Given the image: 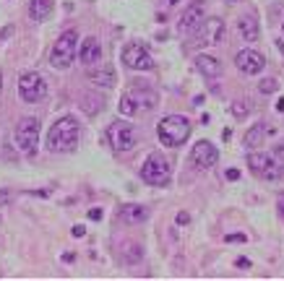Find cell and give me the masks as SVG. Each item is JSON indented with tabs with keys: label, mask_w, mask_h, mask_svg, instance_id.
I'll return each instance as SVG.
<instances>
[{
	"label": "cell",
	"mask_w": 284,
	"mask_h": 281,
	"mask_svg": "<svg viewBox=\"0 0 284 281\" xmlns=\"http://www.w3.org/2000/svg\"><path fill=\"white\" fill-rule=\"evenodd\" d=\"M227 3H237V0H227Z\"/></svg>",
	"instance_id": "cell-38"
},
{
	"label": "cell",
	"mask_w": 284,
	"mask_h": 281,
	"mask_svg": "<svg viewBox=\"0 0 284 281\" xmlns=\"http://www.w3.org/2000/svg\"><path fill=\"white\" fill-rule=\"evenodd\" d=\"M123 62H125V68H131V70H151L154 68V58L139 42H131L123 47Z\"/></svg>",
	"instance_id": "cell-10"
},
{
	"label": "cell",
	"mask_w": 284,
	"mask_h": 281,
	"mask_svg": "<svg viewBox=\"0 0 284 281\" xmlns=\"http://www.w3.org/2000/svg\"><path fill=\"white\" fill-rule=\"evenodd\" d=\"M248 167L255 177L269 180V183H277V180L284 177V164L266 151H250L248 154Z\"/></svg>",
	"instance_id": "cell-3"
},
{
	"label": "cell",
	"mask_w": 284,
	"mask_h": 281,
	"mask_svg": "<svg viewBox=\"0 0 284 281\" xmlns=\"http://www.w3.org/2000/svg\"><path fill=\"white\" fill-rule=\"evenodd\" d=\"M78 58H81L84 65H94V62L102 60V44H99V39L97 37H86L84 42H81Z\"/></svg>",
	"instance_id": "cell-16"
},
{
	"label": "cell",
	"mask_w": 284,
	"mask_h": 281,
	"mask_svg": "<svg viewBox=\"0 0 284 281\" xmlns=\"http://www.w3.org/2000/svg\"><path fill=\"white\" fill-rule=\"evenodd\" d=\"M78 135H81V125H78L76 117L73 115L60 117L47 133V151H58V154L73 151L78 143Z\"/></svg>",
	"instance_id": "cell-1"
},
{
	"label": "cell",
	"mask_w": 284,
	"mask_h": 281,
	"mask_svg": "<svg viewBox=\"0 0 284 281\" xmlns=\"http://www.w3.org/2000/svg\"><path fill=\"white\" fill-rule=\"evenodd\" d=\"M227 180H230V183H235V180H240V169H227Z\"/></svg>",
	"instance_id": "cell-29"
},
{
	"label": "cell",
	"mask_w": 284,
	"mask_h": 281,
	"mask_svg": "<svg viewBox=\"0 0 284 281\" xmlns=\"http://www.w3.org/2000/svg\"><path fill=\"white\" fill-rule=\"evenodd\" d=\"M141 177H143V183H149V185H164L170 180V161L164 159L162 154H151L141 167Z\"/></svg>",
	"instance_id": "cell-8"
},
{
	"label": "cell",
	"mask_w": 284,
	"mask_h": 281,
	"mask_svg": "<svg viewBox=\"0 0 284 281\" xmlns=\"http://www.w3.org/2000/svg\"><path fill=\"white\" fill-rule=\"evenodd\" d=\"M8 201H11V190H8V187H0V206H5Z\"/></svg>",
	"instance_id": "cell-27"
},
{
	"label": "cell",
	"mask_w": 284,
	"mask_h": 281,
	"mask_svg": "<svg viewBox=\"0 0 284 281\" xmlns=\"http://www.w3.org/2000/svg\"><path fill=\"white\" fill-rule=\"evenodd\" d=\"M188 221H190V214L188 211H180L178 214V224H188Z\"/></svg>",
	"instance_id": "cell-32"
},
{
	"label": "cell",
	"mask_w": 284,
	"mask_h": 281,
	"mask_svg": "<svg viewBox=\"0 0 284 281\" xmlns=\"http://www.w3.org/2000/svg\"><path fill=\"white\" fill-rule=\"evenodd\" d=\"M266 133H269V130H266V123H255L253 128H250L248 133H245L243 143H245L248 149H255L258 143H263V138H266Z\"/></svg>",
	"instance_id": "cell-21"
},
{
	"label": "cell",
	"mask_w": 284,
	"mask_h": 281,
	"mask_svg": "<svg viewBox=\"0 0 284 281\" xmlns=\"http://www.w3.org/2000/svg\"><path fill=\"white\" fill-rule=\"evenodd\" d=\"M279 216H282V219H284V193L279 195Z\"/></svg>",
	"instance_id": "cell-34"
},
{
	"label": "cell",
	"mask_w": 284,
	"mask_h": 281,
	"mask_svg": "<svg viewBox=\"0 0 284 281\" xmlns=\"http://www.w3.org/2000/svg\"><path fill=\"white\" fill-rule=\"evenodd\" d=\"M76 44H78V34H76V31H73V29L63 31L60 37L55 39L52 50H50V65L58 68V70L71 68L73 55H76Z\"/></svg>",
	"instance_id": "cell-4"
},
{
	"label": "cell",
	"mask_w": 284,
	"mask_h": 281,
	"mask_svg": "<svg viewBox=\"0 0 284 281\" xmlns=\"http://www.w3.org/2000/svg\"><path fill=\"white\" fill-rule=\"evenodd\" d=\"M89 219L99 221V219H102V208H89Z\"/></svg>",
	"instance_id": "cell-30"
},
{
	"label": "cell",
	"mask_w": 284,
	"mask_h": 281,
	"mask_svg": "<svg viewBox=\"0 0 284 281\" xmlns=\"http://www.w3.org/2000/svg\"><path fill=\"white\" fill-rule=\"evenodd\" d=\"M84 234H86V226H81V224L73 226V237H84Z\"/></svg>",
	"instance_id": "cell-31"
},
{
	"label": "cell",
	"mask_w": 284,
	"mask_h": 281,
	"mask_svg": "<svg viewBox=\"0 0 284 281\" xmlns=\"http://www.w3.org/2000/svg\"><path fill=\"white\" fill-rule=\"evenodd\" d=\"M18 96L29 104L42 102V99L47 96V81L36 73V70H26V73L18 78Z\"/></svg>",
	"instance_id": "cell-5"
},
{
	"label": "cell",
	"mask_w": 284,
	"mask_h": 281,
	"mask_svg": "<svg viewBox=\"0 0 284 281\" xmlns=\"http://www.w3.org/2000/svg\"><path fill=\"white\" fill-rule=\"evenodd\" d=\"M86 78H89L94 86H99V89H112V86H115V81H117L115 68H112V65H99V62H94V68L89 65Z\"/></svg>",
	"instance_id": "cell-14"
},
{
	"label": "cell",
	"mask_w": 284,
	"mask_h": 281,
	"mask_svg": "<svg viewBox=\"0 0 284 281\" xmlns=\"http://www.w3.org/2000/svg\"><path fill=\"white\" fill-rule=\"evenodd\" d=\"M196 68H198L206 78H216L219 70H222V62H219L216 58H212V55H198V58H196Z\"/></svg>",
	"instance_id": "cell-19"
},
{
	"label": "cell",
	"mask_w": 284,
	"mask_h": 281,
	"mask_svg": "<svg viewBox=\"0 0 284 281\" xmlns=\"http://www.w3.org/2000/svg\"><path fill=\"white\" fill-rule=\"evenodd\" d=\"M224 39V21L219 16H209L196 26V42L198 47H212Z\"/></svg>",
	"instance_id": "cell-7"
},
{
	"label": "cell",
	"mask_w": 284,
	"mask_h": 281,
	"mask_svg": "<svg viewBox=\"0 0 284 281\" xmlns=\"http://www.w3.org/2000/svg\"><path fill=\"white\" fill-rule=\"evenodd\" d=\"M29 16H32V21H47L52 16V0H32Z\"/></svg>",
	"instance_id": "cell-20"
},
{
	"label": "cell",
	"mask_w": 284,
	"mask_h": 281,
	"mask_svg": "<svg viewBox=\"0 0 284 281\" xmlns=\"http://www.w3.org/2000/svg\"><path fill=\"white\" fill-rule=\"evenodd\" d=\"M157 133H159V141L167 149H178L190 138V123H188V117H182V115H167L159 123Z\"/></svg>",
	"instance_id": "cell-2"
},
{
	"label": "cell",
	"mask_w": 284,
	"mask_h": 281,
	"mask_svg": "<svg viewBox=\"0 0 284 281\" xmlns=\"http://www.w3.org/2000/svg\"><path fill=\"white\" fill-rule=\"evenodd\" d=\"M0 89H3V76H0Z\"/></svg>",
	"instance_id": "cell-37"
},
{
	"label": "cell",
	"mask_w": 284,
	"mask_h": 281,
	"mask_svg": "<svg viewBox=\"0 0 284 281\" xmlns=\"http://www.w3.org/2000/svg\"><path fill=\"white\" fill-rule=\"evenodd\" d=\"M39 143V120L36 117H24L16 125V146L24 154H34Z\"/></svg>",
	"instance_id": "cell-6"
},
{
	"label": "cell",
	"mask_w": 284,
	"mask_h": 281,
	"mask_svg": "<svg viewBox=\"0 0 284 281\" xmlns=\"http://www.w3.org/2000/svg\"><path fill=\"white\" fill-rule=\"evenodd\" d=\"M224 240H227V242H240V245L248 242V237H245V234H227Z\"/></svg>",
	"instance_id": "cell-26"
},
{
	"label": "cell",
	"mask_w": 284,
	"mask_h": 281,
	"mask_svg": "<svg viewBox=\"0 0 284 281\" xmlns=\"http://www.w3.org/2000/svg\"><path fill=\"white\" fill-rule=\"evenodd\" d=\"M190 159H193L196 167H201V169H212L216 161H219V149L214 146L212 141H198L196 146H193Z\"/></svg>",
	"instance_id": "cell-13"
},
{
	"label": "cell",
	"mask_w": 284,
	"mask_h": 281,
	"mask_svg": "<svg viewBox=\"0 0 284 281\" xmlns=\"http://www.w3.org/2000/svg\"><path fill=\"white\" fill-rule=\"evenodd\" d=\"M107 138H109V143H112L115 151L136 149V128L131 123H123V120L112 123V125H109V130H107Z\"/></svg>",
	"instance_id": "cell-9"
},
{
	"label": "cell",
	"mask_w": 284,
	"mask_h": 281,
	"mask_svg": "<svg viewBox=\"0 0 284 281\" xmlns=\"http://www.w3.org/2000/svg\"><path fill=\"white\" fill-rule=\"evenodd\" d=\"M120 219L125 224H141L149 219V208L146 206H123L120 208Z\"/></svg>",
	"instance_id": "cell-18"
},
{
	"label": "cell",
	"mask_w": 284,
	"mask_h": 281,
	"mask_svg": "<svg viewBox=\"0 0 284 281\" xmlns=\"http://www.w3.org/2000/svg\"><path fill=\"white\" fill-rule=\"evenodd\" d=\"M248 112H250L248 99H237V102H232V115L235 117H248Z\"/></svg>",
	"instance_id": "cell-24"
},
{
	"label": "cell",
	"mask_w": 284,
	"mask_h": 281,
	"mask_svg": "<svg viewBox=\"0 0 284 281\" xmlns=\"http://www.w3.org/2000/svg\"><path fill=\"white\" fill-rule=\"evenodd\" d=\"M204 19H206V0H193V3L185 8V13H182L178 29H180L182 34H188V31H193Z\"/></svg>",
	"instance_id": "cell-12"
},
{
	"label": "cell",
	"mask_w": 284,
	"mask_h": 281,
	"mask_svg": "<svg viewBox=\"0 0 284 281\" xmlns=\"http://www.w3.org/2000/svg\"><path fill=\"white\" fill-rule=\"evenodd\" d=\"M258 92L261 94H277L279 92V81L277 78H263L258 84Z\"/></svg>",
	"instance_id": "cell-23"
},
{
	"label": "cell",
	"mask_w": 284,
	"mask_h": 281,
	"mask_svg": "<svg viewBox=\"0 0 284 281\" xmlns=\"http://www.w3.org/2000/svg\"><path fill=\"white\" fill-rule=\"evenodd\" d=\"M279 52H282V55H284V42H279Z\"/></svg>",
	"instance_id": "cell-36"
},
{
	"label": "cell",
	"mask_w": 284,
	"mask_h": 281,
	"mask_svg": "<svg viewBox=\"0 0 284 281\" xmlns=\"http://www.w3.org/2000/svg\"><path fill=\"white\" fill-rule=\"evenodd\" d=\"M235 62H237V68H240V73H245V76H258L261 70L266 68V58L255 50H240Z\"/></svg>",
	"instance_id": "cell-11"
},
{
	"label": "cell",
	"mask_w": 284,
	"mask_h": 281,
	"mask_svg": "<svg viewBox=\"0 0 284 281\" xmlns=\"http://www.w3.org/2000/svg\"><path fill=\"white\" fill-rule=\"evenodd\" d=\"M128 99L133 102L136 115L139 112H151L154 107L159 104V99H157V94H154L151 89H131V92H128Z\"/></svg>",
	"instance_id": "cell-15"
},
{
	"label": "cell",
	"mask_w": 284,
	"mask_h": 281,
	"mask_svg": "<svg viewBox=\"0 0 284 281\" xmlns=\"http://www.w3.org/2000/svg\"><path fill=\"white\" fill-rule=\"evenodd\" d=\"M123 258L125 263L131 266V263H139L143 258V250H141V245H133V242H128L125 248H123Z\"/></svg>",
	"instance_id": "cell-22"
},
{
	"label": "cell",
	"mask_w": 284,
	"mask_h": 281,
	"mask_svg": "<svg viewBox=\"0 0 284 281\" xmlns=\"http://www.w3.org/2000/svg\"><path fill=\"white\" fill-rule=\"evenodd\" d=\"M277 112H284V99H279V102H277Z\"/></svg>",
	"instance_id": "cell-35"
},
{
	"label": "cell",
	"mask_w": 284,
	"mask_h": 281,
	"mask_svg": "<svg viewBox=\"0 0 284 281\" xmlns=\"http://www.w3.org/2000/svg\"><path fill=\"white\" fill-rule=\"evenodd\" d=\"M120 112L123 115H136V107H133L131 99H128V94H123V99H120Z\"/></svg>",
	"instance_id": "cell-25"
},
{
	"label": "cell",
	"mask_w": 284,
	"mask_h": 281,
	"mask_svg": "<svg viewBox=\"0 0 284 281\" xmlns=\"http://www.w3.org/2000/svg\"><path fill=\"white\" fill-rule=\"evenodd\" d=\"M237 31H240V37L245 42H255L261 37V26H258V19H255L253 13L243 16V19H237Z\"/></svg>",
	"instance_id": "cell-17"
},
{
	"label": "cell",
	"mask_w": 284,
	"mask_h": 281,
	"mask_svg": "<svg viewBox=\"0 0 284 281\" xmlns=\"http://www.w3.org/2000/svg\"><path fill=\"white\" fill-rule=\"evenodd\" d=\"M11 34H13V26H5V29H0V44H3L8 37H11Z\"/></svg>",
	"instance_id": "cell-28"
},
{
	"label": "cell",
	"mask_w": 284,
	"mask_h": 281,
	"mask_svg": "<svg viewBox=\"0 0 284 281\" xmlns=\"http://www.w3.org/2000/svg\"><path fill=\"white\" fill-rule=\"evenodd\" d=\"M237 268H250V260L248 258H237Z\"/></svg>",
	"instance_id": "cell-33"
}]
</instances>
